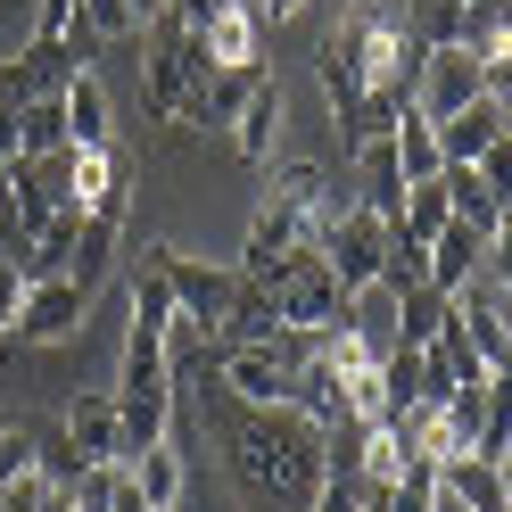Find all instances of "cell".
Returning a JSON list of instances; mask_svg holds the SVG:
<instances>
[{"instance_id": "1", "label": "cell", "mask_w": 512, "mask_h": 512, "mask_svg": "<svg viewBox=\"0 0 512 512\" xmlns=\"http://www.w3.org/2000/svg\"><path fill=\"white\" fill-rule=\"evenodd\" d=\"M223 463L248 512H306L323 488V430L290 405H240L223 422Z\"/></svg>"}, {"instance_id": "2", "label": "cell", "mask_w": 512, "mask_h": 512, "mask_svg": "<svg viewBox=\"0 0 512 512\" xmlns=\"http://www.w3.org/2000/svg\"><path fill=\"white\" fill-rule=\"evenodd\" d=\"M141 100L157 124H207V58L190 42V25L166 9L149 25V58H141Z\"/></svg>"}, {"instance_id": "3", "label": "cell", "mask_w": 512, "mask_h": 512, "mask_svg": "<svg viewBox=\"0 0 512 512\" xmlns=\"http://www.w3.org/2000/svg\"><path fill=\"white\" fill-rule=\"evenodd\" d=\"M149 265L166 273L182 323H199V331L215 339V323H223L232 298H240V265H207V256H182V248H149Z\"/></svg>"}, {"instance_id": "4", "label": "cell", "mask_w": 512, "mask_h": 512, "mask_svg": "<svg viewBox=\"0 0 512 512\" xmlns=\"http://www.w3.org/2000/svg\"><path fill=\"white\" fill-rule=\"evenodd\" d=\"M389 232H397V223H380V215H372V207H356V199H347V207H339V223L323 232V265H331V281H339L347 298L380 281V265H389Z\"/></svg>"}, {"instance_id": "5", "label": "cell", "mask_w": 512, "mask_h": 512, "mask_svg": "<svg viewBox=\"0 0 512 512\" xmlns=\"http://www.w3.org/2000/svg\"><path fill=\"white\" fill-rule=\"evenodd\" d=\"M83 75V42H50V34H34L17 58H0V100L9 108H25V100H58Z\"/></svg>"}, {"instance_id": "6", "label": "cell", "mask_w": 512, "mask_h": 512, "mask_svg": "<svg viewBox=\"0 0 512 512\" xmlns=\"http://www.w3.org/2000/svg\"><path fill=\"white\" fill-rule=\"evenodd\" d=\"M67 215H133V157H124V141L75 149V174H67Z\"/></svg>"}, {"instance_id": "7", "label": "cell", "mask_w": 512, "mask_h": 512, "mask_svg": "<svg viewBox=\"0 0 512 512\" xmlns=\"http://www.w3.org/2000/svg\"><path fill=\"white\" fill-rule=\"evenodd\" d=\"M83 314H91V298L75 290L67 273H50V281H34V290H25V306H17V339H25V347H67V339L83 331Z\"/></svg>"}, {"instance_id": "8", "label": "cell", "mask_w": 512, "mask_h": 512, "mask_svg": "<svg viewBox=\"0 0 512 512\" xmlns=\"http://www.w3.org/2000/svg\"><path fill=\"white\" fill-rule=\"evenodd\" d=\"M190 42H199L207 75H215V67H265V9H256V0H223Z\"/></svg>"}, {"instance_id": "9", "label": "cell", "mask_w": 512, "mask_h": 512, "mask_svg": "<svg viewBox=\"0 0 512 512\" xmlns=\"http://www.w3.org/2000/svg\"><path fill=\"white\" fill-rule=\"evenodd\" d=\"M471 100H488V75H479V58H471V50H430L413 108L438 124V116H455V108H471Z\"/></svg>"}, {"instance_id": "10", "label": "cell", "mask_w": 512, "mask_h": 512, "mask_svg": "<svg viewBox=\"0 0 512 512\" xmlns=\"http://www.w3.org/2000/svg\"><path fill=\"white\" fill-rule=\"evenodd\" d=\"M215 372H223V389L240 405H290V372L298 364H281L273 347H215Z\"/></svg>"}, {"instance_id": "11", "label": "cell", "mask_w": 512, "mask_h": 512, "mask_svg": "<svg viewBox=\"0 0 512 512\" xmlns=\"http://www.w3.org/2000/svg\"><path fill=\"white\" fill-rule=\"evenodd\" d=\"M67 438L83 463H124V422H116V397L108 389H83L67 405Z\"/></svg>"}, {"instance_id": "12", "label": "cell", "mask_w": 512, "mask_h": 512, "mask_svg": "<svg viewBox=\"0 0 512 512\" xmlns=\"http://www.w3.org/2000/svg\"><path fill=\"white\" fill-rule=\"evenodd\" d=\"M512 496H504V471L488 463V455H455L438 471V512H504Z\"/></svg>"}, {"instance_id": "13", "label": "cell", "mask_w": 512, "mask_h": 512, "mask_svg": "<svg viewBox=\"0 0 512 512\" xmlns=\"http://www.w3.org/2000/svg\"><path fill=\"white\" fill-rule=\"evenodd\" d=\"M504 124H512V116H504L496 100H471V108H455V116H438V157H446V166H479Z\"/></svg>"}, {"instance_id": "14", "label": "cell", "mask_w": 512, "mask_h": 512, "mask_svg": "<svg viewBox=\"0 0 512 512\" xmlns=\"http://www.w3.org/2000/svg\"><path fill=\"white\" fill-rule=\"evenodd\" d=\"M273 141H281V83L265 75L248 91V108L232 116V149L248 157V166H273Z\"/></svg>"}, {"instance_id": "15", "label": "cell", "mask_w": 512, "mask_h": 512, "mask_svg": "<svg viewBox=\"0 0 512 512\" xmlns=\"http://www.w3.org/2000/svg\"><path fill=\"white\" fill-rule=\"evenodd\" d=\"M389 141H397V133H389ZM389 141H364V149H356V174H364L356 207H372L380 223H397V207H405V166H397Z\"/></svg>"}, {"instance_id": "16", "label": "cell", "mask_w": 512, "mask_h": 512, "mask_svg": "<svg viewBox=\"0 0 512 512\" xmlns=\"http://www.w3.org/2000/svg\"><path fill=\"white\" fill-rule=\"evenodd\" d=\"M479 265H488V240H479L471 223H446V232L430 240V290H446V298H455Z\"/></svg>"}, {"instance_id": "17", "label": "cell", "mask_w": 512, "mask_h": 512, "mask_svg": "<svg viewBox=\"0 0 512 512\" xmlns=\"http://www.w3.org/2000/svg\"><path fill=\"white\" fill-rule=\"evenodd\" d=\"M116 240H124V215H83V232H75V265H67V281L91 298L108 281V265H116Z\"/></svg>"}, {"instance_id": "18", "label": "cell", "mask_w": 512, "mask_h": 512, "mask_svg": "<svg viewBox=\"0 0 512 512\" xmlns=\"http://www.w3.org/2000/svg\"><path fill=\"white\" fill-rule=\"evenodd\" d=\"M438 182H446V207H455V223H471L479 240H496V223H504V199H496L488 182H479V166H446Z\"/></svg>"}, {"instance_id": "19", "label": "cell", "mask_w": 512, "mask_h": 512, "mask_svg": "<svg viewBox=\"0 0 512 512\" xmlns=\"http://www.w3.org/2000/svg\"><path fill=\"white\" fill-rule=\"evenodd\" d=\"M58 100H67V133H75V149H100V141H116V124H108V91H100V75H75L67 91H58Z\"/></svg>"}, {"instance_id": "20", "label": "cell", "mask_w": 512, "mask_h": 512, "mask_svg": "<svg viewBox=\"0 0 512 512\" xmlns=\"http://www.w3.org/2000/svg\"><path fill=\"white\" fill-rule=\"evenodd\" d=\"M124 471H133V488L149 496V512H174V504H182V479H190V471H182V455H174V438H166V446H141Z\"/></svg>"}, {"instance_id": "21", "label": "cell", "mask_w": 512, "mask_h": 512, "mask_svg": "<svg viewBox=\"0 0 512 512\" xmlns=\"http://www.w3.org/2000/svg\"><path fill=\"white\" fill-rule=\"evenodd\" d=\"M58 149H75L67 100H25L17 108V157H58Z\"/></svg>"}, {"instance_id": "22", "label": "cell", "mask_w": 512, "mask_h": 512, "mask_svg": "<svg viewBox=\"0 0 512 512\" xmlns=\"http://www.w3.org/2000/svg\"><path fill=\"white\" fill-rule=\"evenodd\" d=\"M446 323H455V298H446V290H430V281L397 298V347H430Z\"/></svg>"}, {"instance_id": "23", "label": "cell", "mask_w": 512, "mask_h": 512, "mask_svg": "<svg viewBox=\"0 0 512 512\" xmlns=\"http://www.w3.org/2000/svg\"><path fill=\"white\" fill-rule=\"evenodd\" d=\"M397 166H405V182H438L446 174V157H438V124L422 116V108H405V124H397Z\"/></svg>"}, {"instance_id": "24", "label": "cell", "mask_w": 512, "mask_h": 512, "mask_svg": "<svg viewBox=\"0 0 512 512\" xmlns=\"http://www.w3.org/2000/svg\"><path fill=\"white\" fill-rule=\"evenodd\" d=\"M405 34L422 50H463V0H405Z\"/></svg>"}, {"instance_id": "25", "label": "cell", "mask_w": 512, "mask_h": 512, "mask_svg": "<svg viewBox=\"0 0 512 512\" xmlns=\"http://www.w3.org/2000/svg\"><path fill=\"white\" fill-rule=\"evenodd\" d=\"M446 223H455V207H446V182H405V207H397V232H413V240H438Z\"/></svg>"}, {"instance_id": "26", "label": "cell", "mask_w": 512, "mask_h": 512, "mask_svg": "<svg viewBox=\"0 0 512 512\" xmlns=\"http://www.w3.org/2000/svg\"><path fill=\"white\" fill-rule=\"evenodd\" d=\"M504 446H512V372H496L488 380V397H479V438H471V455H504Z\"/></svg>"}, {"instance_id": "27", "label": "cell", "mask_w": 512, "mask_h": 512, "mask_svg": "<svg viewBox=\"0 0 512 512\" xmlns=\"http://www.w3.org/2000/svg\"><path fill=\"white\" fill-rule=\"evenodd\" d=\"M430 281V240H413V232H389V265H380V290L405 298V290H422Z\"/></svg>"}, {"instance_id": "28", "label": "cell", "mask_w": 512, "mask_h": 512, "mask_svg": "<svg viewBox=\"0 0 512 512\" xmlns=\"http://www.w3.org/2000/svg\"><path fill=\"white\" fill-rule=\"evenodd\" d=\"M256 83H265V67H215V75H207V124H232V116L248 108Z\"/></svg>"}, {"instance_id": "29", "label": "cell", "mask_w": 512, "mask_h": 512, "mask_svg": "<svg viewBox=\"0 0 512 512\" xmlns=\"http://www.w3.org/2000/svg\"><path fill=\"white\" fill-rule=\"evenodd\" d=\"M133 323L141 331H174L182 323V306H174V290H166V273H157V265H141V281H133Z\"/></svg>"}, {"instance_id": "30", "label": "cell", "mask_w": 512, "mask_h": 512, "mask_svg": "<svg viewBox=\"0 0 512 512\" xmlns=\"http://www.w3.org/2000/svg\"><path fill=\"white\" fill-rule=\"evenodd\" d=\"M34 471L50 479V488H75V471H83V455H75V438H67V422H58V430H34Z\"/></svg>"}, {"instance_id": "31", "label": "cell", "mask_w": 512, "mask_h": 512, "mask_svg": "<svg viewBox=\"0 0 512 512\" xmlns=\"http://www.w3.org/2000/svg\"><path fill=\"white\" fill-rule=\"evenodd\" d=\"M83 34L91 42H124V34H141V9L133 0H83Z\"/></svg>"}, {"instance_id": "32", "label": "cell", "mask_w": 512, "mask_h": 512, "mask_svg": "<svg viewBox=\"0 0 512 512\" xmlns=\"http://www.w3.org/2000/svg\"><path fill=\"white\" fill-rule=\"evenodd\" d=\"M25 290H34V273H25V265H0V347L17 339V306H25Z\"/></svg>"}, {"instance_id": "33", "label": "cell", "mask_w": 512, "mask_h": 512, "mask_svg": "<svg viewBox=\"0 0 512 512\" xmlns=\"http://www.w3.org/2000/svg\"><path fill=\"white\" fill-rule=\"evenodd\" d=\"M479 182H488L496 190V199L512 207V124H504V133L488 141V157H479Z\"/></svg>"}, {"instance_id": "34", "label": "cell", "mask_w": 512, "mask_h": 512, "mask_svg": "<svg viewBox=\"0 0 512 512\" xmlns=\"http://www.w3.org/2000/svg\"><path fill=\"white\" fill-rule=\"evenodd\" d=\"M25 471H34V430H0V488H9V479H25Z\"/></svg>"}, {"instance_id": "35", "label": "cell", "mask_w": 512, "mask_h": 512, "mask_svg": "<svg viewBox=\"0 0 512 512\" xmlns=\"http://www.w3.org/2000/svg\"><path fill=\"white\" fill-rule=\"evenodd\" d=\"M306 512H364L356 504V488H347V479H323V488H314V504Z\"/></svg>"}, {"instance_id": "36", "label": "cell", "mask_w": 512, "mask_h": 512, "mask_svg": "<svg viewBox=\"0 0 512 512\" xmlns=\"http://www.w3.org/2000/svg\"><path fill=\"white\" fill-rule=\"evenodd\" d=\"M108 512H149V496L133 488V471H124V479H116V496H108Z\"/></svg>"}, {"instance_id": "37", "label": "cell", "mask_w": 512, "mask_h": 512, "mask_svg": "<svg viewBox=\"0 0 512 512\" xmlns=\"http://www.w3.org/2000/svg\"><path fill=\"white\" fill-rule=\"evenodd\" d=\"M215 9H223V0H174V17H182V25H190V34H199V25H207V17H215Z\"/></svg>"}, {"instance_id": "38", "label": "cell", "mask_w": 512, "mask_h": 512, "mask_svg": "<svg viewBox=\"0 0 512 512\" xmlns=\"http://www.w3.org/2000/svg\"><path fill=\"white\" fill-rule=\"evenodd\" d=\"M9 157H17V108L0 100V166H9Z\"/></svg>"}, {"instance_id": "39", "label": "cell", "mask_w": 512, "mask_h": 512, "mask_svg": "<svg viewBox=\"0 0 512 512\" xmlns=\"http://www.w3.org/2000/svg\"><path fill=\"white\" fill-rule=\"evenodd\" d=\"M256 9H265V25H281V17H298L306 0H256Z\"/></svg>"}, {"instance_id": "40", "label": "cell", "mask_w": 512, "mask_h": 512, "mask_svg": "<svg viewBox=\"0 0 512 512\" xmlns=\"http://www.w3.org/2000/svg\"><path fill=\"white\" fill-rule=\"evenodd\" d=\"M133 9H141V25H157V17H166V9H174V0H133Z\"/></svg>"}, {"instance_id": "41", "label": "cell", "mask_w": 512, "mask_h": 512, "mask_svg": "<svg viewBox=\"0 0 512 512\" xmlns=\"http://www.w3.org/2000/svg\"><path fill=\"white\" fill-rule=\"evenodd\" d=\"M0 430H9V422H0Z\"/></svg>"}, {"instance_id": "42", "label": "cell", "mask_w": 512, "mask_h": 512, "mask_svg": "<svg viewBox=\"0 0 512 512\" xmlns=\"http://www.w3.org/2000/svg\"><path fill=\"white\" fill-rule=\"evenodd\" d=\"M504 512H512V504H504Z\"/></svg>"}]
</instances>
